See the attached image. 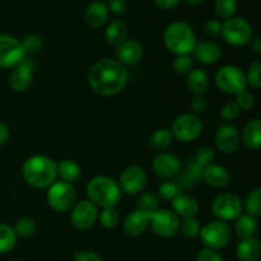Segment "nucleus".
Segmentation results:
<instances>
[{
	"label": "nucleus",
	"mask_w": 261,
	"mask_h": 261,
	"mask_svg": "<svg viewBox=\"0 0 261 261\" xmlns=\"http://www.w3.org/2000/svg\"><path fill=\"white\" fill-rule=\"evenodd\" d=\"M98 219V211L91 200H82L74 205L70 214L71 224L76 229H88Z\"/></svg>",
	"instance_id": "obj_14"
},
{
	"label": "nucleus",
	"mask_w": 261,
	"mask_h": 261,
	"mask_svg": "<svg viewBox=\"0 0 261 261\" xmlns=\"http://www.w3.org/2000/svg\"><path fill=\"white\" fill-rule=\"evenodd\" d=\"M201 242L206 249L219 250L224 249L231 242L232 229L227 222L213 221L200 229Z\"/></svg>",
	"instance_id": "obj_5"
},
{
	"label": "nucleus",
	"mask_w": 261,
	"mask_h": 261,
	"mask_svg": "<svg viewBox=\"0 0 261 261\" xmlns=\"http://www.w3.org/2000/svg\"><path fill=\"white\" fill-rule=\"evenodd\" d=\"M203 32L206 37L218 38L222 36V23L218 19H208L204 23Z\"/></svg>",
	"instance_id": "obj_45"
},
{
	"label": "nucleus",
	"mask_w": 261,
	"mask_h": 261,
	"mask_svg": "<svg viewBox=\"0 0 261 261\" xmlns=\"http://www.w3.org/2000/svg\"><path fill=\"white\" fill-rule=\"evenodd\" d=\"M110 12L107 5L103 2L97 0V2L91 3L84 10V22L88 27L97 30L106 24Z\"/></svg>",
	"instance_id": "obj_18"
},
{
	"label": "nucleus",
	"mask_w": 261,
	"mask_h": 261,
	"mask_svg": "<svg viewBox=\"0 0 261 261\" xmlns=\"http://www.w3.org/2000/svg\"><path fill=\"white\" fill-rule=\"evenodd\" d=\"M237 106L240 107V110H245V111H249L254 107L255 105V97L252 96L250 92L242 91L240 93L236 94V101Z\"/></svg>",
	"instance_id": "obj_46"
},
{
	"label": "nucleus",
	"mask_w": 261,
	"mask_h": 261,
	"mask_svg": "<svg viewBox=\"0 0 261 261\" xmlns=\"http://www.w3.org/2000/svg\"><path fill=\"white\" fill-rule=\"evenodd\" d=\"M245 205H246V211L249 216L254 217V218L261 216V189H255L247 195Z\"/></svg>",
	"instance_id": "obj_35"
},
{
	"label": "nucleus",
	"mask_w": 261,
	"mask_h": 261,
	"mask_svg": "<svg viewBox=\"0 0 261 261\" xmlns=\"http://www.w3.org/2000/svg\"><path fill=\"white\" fill-rule=\"evenodd\" d=\"M203 180L213 188H226L231 181V175L223 166L209 165L204 168Z\"/></svg>",
	"instance_id": "obj_22"
},
{
	"label": "nucleus",
	"mask_w": 261,
	"mask_h": 261,
	"mask_svg": "<svg viewBox=\"0 0 261 261\" xmlns=\"http://www.w3.org/2000/svg\"><path fill=\"white\" fill-rule=\"evenodd\" d=\"M58 175L64 182L73 184L81 178V166L71 160H64L58 163Z\"/></svg>",
	"instance_id": "obj_29"
},
{
	"label": "nucleus",
	"mask_w": 261,
	"mask_h": 261,
	"mask_svg": "<svg viewBox=\"0 0 261 261\" xmlns=\"http://www.w3.org/2000/svg\"><path fill=\"white\" fill-rule=\"evenodd\" d=\"M9 139V129L5 124L0 121V145H4Z\"/></svg>",
	"instance_id": "obj_52"
},
{
	"label": "nucleus",
	"mask_w": 261,
	"mask_h": 261,
	"mask_svg": "<svg viewBox=\"0 0 261 261\" xmlns=\"http://www.w3.org/2000/svg\"><path fill=\"white\" fill-rule=\"evenodd\" d=\"M76 191L73 184L58 181L48 188L47 201L56 212H66L75 204Z\"/></svg>",
	"instance_id": "obj_8"
},
{
	"label": "nucleus",
	"mask_w": 261,
	"mask_h": 261,
	"mask_svg": "<svg viewBox=\"0 0 261 261\" xmlns=\"http://www.w3.org/2000/svg\"><path fill=\"white\" fill-rule=\"evenodd\" d=\"M237 7H239L237 0H216L214 3V10H216L217 17L226 20L234 17Z\"/></svg>",
	"instance_id": "obj_33"
},
{
	"label": "nucleus",
	"mask_w": 261,
	"mask_h": 261,
	"mask_svg": "<svg viewBox=\"0 0 261 261\" xmlns=\"http://www.w3.org/2000/svg\"><path fill=\"white\" fill-rule=\"evenodd\" d=\"M203 171L204 168L199 166L195 161H190L186 165L185 170L180 173V177L176 182L178 184L181 189H190L195 186V184L199 180L203 178Z\"/></svg>",
	"instance_id": "obj_26"
},
{
	"label": "nucleus",
	"mask_w": 261,
	"mask_h": 261,
	"mask_svg": "<svg viewBox=\"0 0 261 261\" xmlns=\"http://www.w3.org/2000/svg\"><path fill=\"white\" fill-rule=\"evenodd\" d=\"M33 64L32 59H24L18 66H15L9 75V86L14 92H25L30 89L33 82Z\"/></svg>",
	"instance_id": "obj_15"
},
{
	"label": "nucleus",
	"mask_w": 261,
	"mask_h": 261,
	"mask_svg": "<svg viewBox=\"0 0 261 261\" xmlns=\"http://www.w3.org/2000/svg\"><path fill=\"white\" fill-rule=\"evenodd\" d=\"M166 47L177 55H190L196 46V35L193 27L185 22H172L163 35Z\"/></svg>",
	"instance_id": "obj_3"
},
{
	"label": "nucleus",
	"mask_w": 261,
	"mask_h": 261,
	"mask_svg": "<svg viewBox=\"0 0 261 261\" xmlns=\"http://www.w3.org/2000/svg\"><path fill=\"white\" fill-rule=\"evenodd\" d=\"M149 226V214L143 211H135L125 218L124 232L130 237H139Z\"/></svg>",
	"instance_id": "obj_19"
},
{
	"label": "nucleus",
	"mask_w": 261,
	"mask_h": 261,
	"mask_svg": "<svg viewBox=\"0 0 261 261\" xmlns=\"http://www.w3.org/2000/svg\"><path fill=\"white\" fill-rule=\"evenodd\" d=\"M14 232L17 237H22V239H28V237L33 236L36 232V223L32 218L30 217H24L20 218L19 221L15 223Z\"/></svg>",
	"instance_id": "obj_36"
},
{
	"label": "nucleus",
	"mask_w": 261,
	"mask_h": 261,
	"mask_svg": "<svg viewBox=\"0 0 261 261\" xmlns=\"http://www.w3.org/2000/svg\"><path fill=\"white\" fill-rule=\"evenodd\" d=\"M17 244V234L14 228L8 224H0V254L12 251Z\"/></svg>",
	"instance_id": "obj_31"
},
{
	"label": "nucleus",
	"mask_w": 261,
	"mask_h": 261,
	"mask_svg": "<svg viewBox=\"0 0 261 261\" xmlns=\"http://www.w3.org/2000/svg\"><path fill=\"white\" fill-rule=\"evenodd\" d=\"M257 229L256 219L249 214H241L236 219V233L240 239H250L254 237Z\"/></svg>",
	"instance_id": "obj_30"
},
{
	"label": "nucleus",
	"mask_w": 261,
	"mask_h": 261,
	"mask_svg": "<svg viewBox=\"0 0 261 261\" xmlns=\"http://www.w3.org/2000/svg\"><path fill=\"white\" fill-rule=\"evenodd\" d=\"M216 84L227 94H237L246 91V75L241 68L236 65H224L217 71Z\"/></svg>",
	"instance_id": "obj_7"
},
{
	"label": "nucleus",
	"mask_w": 261,
	"mask_h": 261,
	"mask_svg": "<svg viewBox=\"0 0 261 261\" xmlns=\"http://www.w3.org/2000/svg\"><path fill=\"white\" fill-rule=\"evenodd\" d=\"M242 140L249 149L257 150L261 147V121L252 119L245 125L242 132Z\"/></svg>",
	"instance_id": "obj_27"
},
{
	"label": "nucleus",
	"mask_w": 261,
	"mask_h": 261,
	"mask_svg": "<svg viewBox=\"0 0 261 261\" xmlns=\"http://www.w3.org/2000/svg\"><path fill=\"white\" fill-rule=\"evenodd\" d=\"M105 40L112 47H119L127 40L126 23L121 19H115L107 25L105 31Z\"/></svg>",
	"instance_id": "obj_24"
},
{
	"label": "nucleus",
	"mask_w": 261,
	"mask_h": 261,
	"mask_svg": "<svg viewBox=\"0 0 261 261\" xmlns=\"http://www.w3.org/2000/svg\"><path fill=\"white\" fill-rule=\"evenodd\" d=\"M22 175L32 188L47 189L58 177V163L47 155H32L23 163Z\"/></svg>",
	"instance_id": "obj_2"
},
{
	"label": "nucleus",
	"mask_w": 261,
	"mask_h": 261,
	"mask_svg": "<svg viewBox=\"0 0 261 261\" xmlns=\"http://www.w3.org/2000/svg\"><path fill=\"white\" fill-rule=\"evenodd\" d=\"M172 137L181 142H193L203 133V122L194 114H182L173 121L171 127Z\"/></svg>",
	"instance_id": "obj_9"
},
{
	"label": "nucleus",
	"mask_w": 261,
	"mask_h": 261,
	"mask_svg": "<svg viewBox=\"0 0 261 261\" xmlns=\"http://www.w3.org/2000/svg\"><path fill=\"white\" fill-rule=\"evenodd\" d=\"M147 185V173L139 166H129L120 176V189L127 195L142 193Z\"/></svg>",
	"instance_id": "obj_13"
},
{
	"label": "nucleus",
	"mask_w": 261,
	"mask_h": 261,
	"mask_svg": "<svg viewBox=\"0 0 261 261\" xmlns=\"http://www.w3.org/2000/svg\"><path fill=\"white\" fill-rule=\"evenodd\" d=\"M240 107L237 106V103L234 101H229L222 107L221 110V117L224 120V121L229 122L236 120L237 117L240 116Z\"/></svg>",
	"instance_id": "obj_44"
},
{
	"label": "nucleus",
	"mask_w": 261,
	"mask_h": 261,
	"mask_svg": "<svg viewBox=\"0 0 261 261\" xmlns=\"http://www.w3.org/2000/svg\"><path fill=\"white\" fill-rule=\"evenodd\" d=\"M191 110H193L194 115L198 116L199 114H204L206 111V107H208V103H206V99L204 98L203 94H196V96L193 97L190 103Z\"/></svg>",
	"instance_id": "obj_48"
},
{
	"label": "nucleus",
	"mask_w": 261,
	"mask_h": 261,
	"mask_svg": "<svg viewBox=\"0 0 261 261\" xmlns=\"http://www.w3.org/2000/svg\"><path fill=\"white\" fill-rule=\"evenodd\" d=\"M22 46H23V50H24L25 55L30 54V55H33V54H37L42 50V46L43 42L41 40L40 36L37 35H28L23 38L22 41Z\"/></svg>",
	"instance_id": "obj_41"
},
{
	"label": "nucleus",
	"mask_w": 261,
	"mask_h": 261,
	"mask_svg": "<svg viewBox=\"0 0 261 261\" xmlns=\"http://www.w3.org/2000/svg\"><path fill=\"white\" fill-rule=\"evenodd\" d=\"M106 5L109 8V12L117 15V17H122L129 10V5H127L126 0H109Z\"/></svg>",
	"instance_id": "obj_47"
},
{
	"label": "nucleus",
	"mask_w": 261,
	"mask_h": 261,
	"mask_svg": "<svg viewBox=\"0 0 261 261\" xmlns=\"http://www.w3.org/2000/svg\"><path fill=\"white\" fill-rule=\"evenodd\" d=\"M251 50L252 53L255 54H261V40L260 38H256L251 42Z\"/></svg>",
	"instance_id": "obj_53"
},
{
	"label": "nucleus",
	"mask_w": 261,
	"mask_h": 261,
	"mask_svg": "<svg viewBox=\"0 0 261 261\" xmlns=\"http://www.w3.org/2000/svg\"><path fill=\"white\" fill-rule=\"evenodd\" d=\"M153 172L163 178L177 175L181 170V162L172 153H160L152 162Z\"/></svg>",
	"instance_id": "obj_17"
},
{
	"label": "nucleus",
	"mask_w": 261,
	"mask_h": 261,
	"mask_svg": "<svg viewBox=\"0 0 261 261\" xmlns=\"http://www.w3.org/2000/svg\"><path fill=\"white\" fill-rule=\"evenodd\" d=\"M99 223L105 227V228H114L117 226L120 221L119 212L115 208H103V211L99 214Z\"/></svg>",
	"instance_id": "obj_42"
},
{
	"label": "nucleus",
	"mask_w": 261,
	"mask_h": 261,
	"mask_svg": "<svg viewBox=\"0 0 261 261\" xmlns=\"http://www.w3.org/2000/svg\"><path fill=\"white\" fill-rule=\"evenodd\" d=\"M194 65V61L190 55H177L172 61V68L176 74L186 75L189 71H191Z\"/></svg>",
	"instance_id": "obj_39"
},
{
	"label": "nucleus",
	"mask_w": 261,
	"mask_h": 261,
	"mask_svg": "<svg viewBox=\"0 0 261 261\" xmlns=\"http://www.w3.org/2000/svg\"><path fill=\"white\" fill-rule=\"evenodd\" d=\"M143 46L135 40H126L117 47V58L122 65H134L142 60Z\"/></svg>",
	"instance_id": "obj_21"
},
{
	"label": "nucleus",
	"mask_w": 261,
	"mask_h": 261,
	"mask_svg": "<svg viewBox=\"0 0 261 261\" xmlns=\"http://www.w3.org/2000/svg\"><path fill=\"white\" fill-rule=\"evenodd\" d=\"M158 206H160V198L157 195H154V194L145 193L139 196V200H138V208H139V211L150 213V212L157 211Z\"/></svg>",
	"instance_id": "obj_37"
},
{
	"label": "nucleus",
	"mask_w": 261,
	"mask_h": 261,
	"mask_svg": "<svg viewBox=\"0 0 261 261\" xmlns=\"http://www.w3.org/2000/svg\"><path fill=\"white\" fill-rule=\"evenodd\" d=\"M237 257L241 261H256L261 254V244L255 237L244 239L236 249Z\"/></svg>",
	"instance_id": "obj_25"
},
{
	"label": "nucleus",
	"mask_w": 261,
	"mask_h": 261,
	"mask_svg": "<svg viewBox=\"0 0 261 261\" xmlns=\"http://www.w3.org/2000/svg\"><path fill=\"white\" fill-rule=\"evenodd\" d=\"M180 2L181 0H153V3L163 10L173 9V8H176L180 4Z\"/></svg>",
	"instance_id": "obj_51"
},
{
	"label": "nucleus",
	"mask_w": 261,
	"mask_h": 261,
	"mask_svg": "<svg viewBox=\"0 0 261 261\" xmlns=\"http://www.w3.org/2000/svg\"><path fill=\"white\" fill-rule=\"evenodd\" d=\"M240 143L241 135L233 125L223 124L218 126L216 133V144L223 154H233L239 149Z\"/></svg>",
	"instance_id": "obj_16"
},
{
	"label": "nucleus",
	"mask_w": 261,
	"mask_h": 261,
	"mask_svg": "<svg viewBox=\"0 0 261 261\" xmlns=\"http://www.w3.org/2000/svg\"><path fill=\"white\" fill-rule=\"evenodd\" d=\"M88 83L94 93L111 97L124 89L127 83L125 65L112 59H103L94 64L88 73Z\"/></svg>",
	"instance_id": "obj_1"
},
{
	"label": "nucleus",
	"mask_w": 261,
	"mask_h": 261,
	"mask_svg": "<svg viewBox=\"0 0 261 261\" xmlns=\"http://www.w3.org/2000/svg\"><path fill=\"white\" fill-rule=\"evenodd\" d=\"M25 59L22 42L9 35H0V68L14 69Z\"/></svg>",
	"instance_id": "obj_11"
},
{
	"label": "nucleus",
	"mask_w": 261,
	"mask_h": 261,
	"mask_svg": "<svg viewBox=\"0 0 261 261\" xmlns=\"http://www.w3.org/2000/svg\"><path fill=\"white\" fill-rule=\"evenodd\" d=\"M180 229L186 237H189V239H195V237H198L200 234L201 224L195 217H191V218H185L181 222Z\"/></svg>",
	"instance_id": "obj_38"
},
{
	"label": "nucleus",
	"mask_w": 261,
	"mask_h": 261,
	"mask_svg": "<svg viewBox=\"0 0 261 261\" xmlns=\"http://www.w3.org/2000/svg\"><path fill=\"white\" fill-rule=\"evenodd\" d=\"M246 75L247 86L252 87L254 89H259L261 87V61H255L249 66Z\"/></svg>",
	"instance_id": "obj_40"
},
{
	"label": "nucleus",
	"mask_w": 261,
	"mask_h": 261,
	"mask_svg": "<svg viewBox=\"0 0 261 261\" xmlns=\"http://www.w3.org/2000/svg\"><path fill=\"white\" fill-rule=\"evenodd\" d=\"M186 86L194 94H203L208 89L209 78L206 73L200 69H194L186 74Z\"/></svg>",
	"instance_id": "obj_28"
},
{
	"label": "nucleus",
	"mask_w": 261,
	"mask_h": 261,
	"mask_svg": "<svg viewBox=\"0 0 261 261\" xmlns=\"http://www.w3.org/2000/svg\"><path fill=\"white\" fill-rule=\"evenodd\" d=\"M87 194L94 205L102 208H115L122 196L119 184L107 176H97L92 178L87 186Z\"/></svg>",
	"instance_id": "obj_4"
},
{
	"label": "nucleus",
	"mask_w": 261,
	"mask_h": 261,
	"mask_svg": "<svg viewBox=\"0 0 261 261\" xmlns=\"http://www.w3.org/2000/svg\"><path fill=\"white\" fill-rule=\"evenodd\" d=\"M185 2L188 3L189 5H191V7H198V5L203 4L205 0H185Z\"/></svg>",
	"instance_id": "obj_54"
},
{
	"label": "nucleus",
	"mask_w": 261,
	"mask_h": 261,
	"mask_svg": "<svg viewBox=\"0 0 261 261\" xmlns=\"http://www.w3.org/2000/svg\"><path fill=\"white\" fill-rule=\"evenodd\" d=\"M172 133L170 129H158L150 135L149 144L154 150H165L172 143Z\"/></svg>",
	"instance_id": "obj_32"
},
{
	"label": "nucleus",
	"mask_w": 261,
	"mask_h": 261,
	"mask_svg": "<svg viewBox=\"0 0 261 261\" xmlns=\"http://www.w3.org/2000/svg\"><path fill=\"white\" fill-rule=\"evenodd\" d=\"M148 214H149V224L152 227V231L157 236L170 239L180 231V217L176 216L173 212L157 209Z\"/></svg>",
	"instance_id": "obj_10"
},
{
	"label": "nucleus",
	"mask_w": 261,
	"mask_h": 261,
	"mask_svg": "<svg viewBox=\"0 0 261 261\" xmlns=\"http://www.w3.org/2000/svg\"><path fill=\"white\" fill-rule=\"evenodd\" d=\"M193 53L199 63L204 65H212L221 59L222 48L218 43L213 41H203L200 43H196Z\"/></svg>",
	"instance_id": "obj_20"
},
{
	"label": "nucleus",
	"mask_w": 261,
	"mask_h": 261,
	"mask_svg": "<svg viewBox=\"0 0 261 261\" xmlns=\"http://www.w3.org/2000/svg\"><path fill=\"white\" fill-rule=\"evenodd\" d=\"M173 213L182 218H191L199 213V203L190 195L180 194L172 200Z\"/></svg>",
	"instance_id": "obj_23"
},
{
	"label": "nucleus",
	"mask_w": 261,
	"mask_h": 261,
	"mask_svg": "<svg viewBox=\"0 0 261 261\" xmlns=\"http://www.w3.org/2000/svg\"><path fill=\"white\" fill-rule=\"evenodd\" d=\"M212 211L219 221H236L242 214V201L234 194H221L214 199Z\"/></svg>",
	"instance_id": "obj_12"
},
{
	"label": "nucleus",
	"mask_w": 261,
	"mask_h": 261,
	"mask_svg": "<svg viewBox=\"0 0 261 261\" xmlns=\"http://www.w3.org/2000/svg\"><path fill=\"white\" fill-rule=\"evenodd\" d=\"M181 193H182V189L178 186L176 181H166V182L161 184L158 188V195L162 200L166 201H172Z\"/></svg>",
	"instance_id": "obj_34"
},
{
	"label": "nucleus",
	"mask_w": 261,
	"mask_h": 261,
	"mask_svg": "<svg viewBox=\"0 0 261 261\" xmlns=\"http://www.w3.org/2000/svg\"><path fill=\"white\" fill-rule=\"evenodd\" d=\"M195 261H224L223 257L217 251L211 249H204L198 252Z\"/></svg>",
	"instance_id": "obj_49"
},
{
	"label": "nucleus",
	"mask_w": 261,
	"mask_h": 261,
	"mask_svg": "<svg viewBox=\"0 0 261 261\" xmlns=\"http://www.w3.org/2000/svg\"><path fill=\"white\" fill-rule=\"evenodd\" d=\"M222 36L227 43L241 47L251 41L252 27L244 18L232 17L222 23Z\"/></svg>",
	"instance_id": "obj_6"
},
{
	"label": "nucleus",
	"mask_w": 261,
	"mask_h": 261,
	"mask_svg": "<svg viewBox=\"0 0 261 261\" xmlns=\"http://www.w3.org/2000/svg\"><path fill=\"white\" fill-rule=\"evenodd\" d=\"M74 261H102L101 256L94 251H76Z\"/></svg>",
	"instance_id": "obj_50"
},
{
	"label": "nucleus",
	"mask_w": 261,
	"mask_h": 261,
	"mask_svg": "<svg viewBox=\"0 0 261 261\" xmlns=\"http://www.w3.org/2000/svg\"><path fill=\"white\" fill-rule=\"evenodd\" d=\"M214 160H216V153H214V150L211 147L199 148L195 154V158H194V161L203 168H205L209 165H213Z\"/></svg>",
	"instance_id": "obj_43"
}]
</instances>
